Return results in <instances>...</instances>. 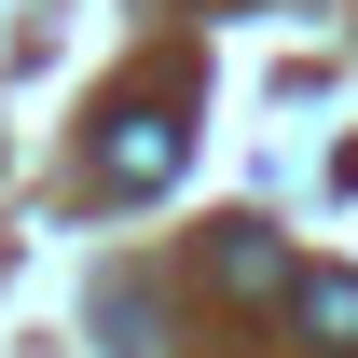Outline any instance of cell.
Segmentation results:
<instances>
[{
    "instance_id": "cell-3",
    "label": "cell",
    "mask_w": 358,
    "mask_h": 358,
    "mask_svg": "<svg viewBox=\"0 0 358 358\" xmlns=\"http://www.w3.org/2000/svg\"><path fill=\"white\" fill-rule=\"evenodd\" d=\"M207 262H221V289H289V275H303V262H289V248H275L262 221H234L221 248H207Z\"/></svg>"
},
{
    "instance_id": "cell-2",
    "label": "cell",
    "mask_w": 358,
    "mask_h": 358,
    "mask_svg": "<svg viewBox=\"0 0 358 358\" xmlns=\"http://www.w3.org/2000/svg\"><path fill=\"white\" fill-rule=\"evenodd\" d=\"M289 317H303V345L358 358V275L345 262H303V275H289Z\"/></svg>"
},
{
    "instance_id": "cell-1",
    "label": "cell",
    "mask_w": 358,
    "mask_h": 358,
    "mask_svg": "<svg viewBox=\"0 0 358 358\" xmlns=\"http://www.w3.org/2000/svg\"><path fill=\"white\" fill-rule=\"evenodd\" d=\"M179 152H193V138H179L166 110H124V124L96 138V179H110V193H166V179H179Z\"/></svg>"
}]
</instances>
